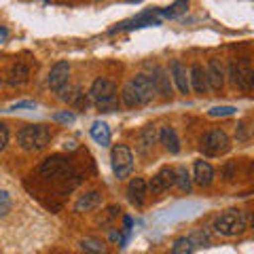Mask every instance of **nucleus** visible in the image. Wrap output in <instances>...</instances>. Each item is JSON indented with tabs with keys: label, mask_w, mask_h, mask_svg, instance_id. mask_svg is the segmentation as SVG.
I'll return each instance as SVG.
<instances>
[{
	"label": "nucleus",
	"mask_w": 254,
	"mask_h": 254,
	"mask_svg": "<svg viewBox=\"0 0 254 254\" xmlns=\"http://www.w3.org/2000/svg\"><path fill=\"white\" fill-rule=\"evenodd\" d=\"M246 229H248V218L242 210H225L214 220V231L222 237L242 235Z\"/></svg>",
	"instance_id": "f257e3e1"
},
{
	"label": "nucleus",
	"mask_w": 254,
	"mask_h": 254,
	"mask_svg": "<svg viewBox=\"0 0 254 254\" xmlns=\"http://www.w3.org/2000/svg\"><path fill=\"white\" fill-rule=\"evenodd\" d=\"M51 140V131L47 125H26L21 127L17 142L23 150H43Z\"/></svg>",
	"instance_id": "f03ea898"
},
{
	"label": "nucleus",
	"mask_w": 254,
	"mask_h": 254,
	"mask_svg": "<svg viewBox=\"0 0 254 254\" xmlns=\"http://www.w3.org/2000/svg\"><path fill=\"white\" fill-rule=\"evenodd\" d=\"M229 148H231V140H229L227 131L210 129V131H205L201 136V150L205 155L218 157V155H225Z\"/></svg>",
	"instance_id": "7ed1b4c3"
},
{
	"label": "nucleus",
	"mask_w": 254,
	"mask_h": 254,
	"mask_svg": "<svg viewBox=\"0 0 254 254\" xmlns=\"http://www.w3.org/2000/svg\"><path fill=\"white\" fill-rule=\"evenodd\" d=\"M110 165H113V172L117 178H127L133 170V155L129 146L125 144H115L110 150Z\"/></svg>",
	"instance_id": "20e7f679"
},
{
	"label": "nucleus",
	"mask_w": 254,
	"mask_h": 254,
	"mask_svg": "<svg viewBox=\"0 0 254 254\" xmlns=\"http://www.w3.org/2000/svg\"><path fill=\"white\" fill-rule=\"evenodd\" d=\"M70 172H72V165L62 155H51L41 163V174L45 178H62V176H68Z\"/></svg>",
	"instance_id": "39448f33"
},
{
	"label": "nucleus",
	"mask_w": 254,
	"mask_h": 254,
	"mask_svg": "<svg viewBox=\"0 0 254 254\" xmlns=\"http://www.w3.org/2000/svg\"><path fill=\"white\" fill-rule=\"evenodd\" d=\"M89 95L95 104H104V102H110V100H117V85L110 81V78H95L91 89H89Z\"/></svg>",
	"instance_id": "423d86ee"
},
{
	"label": "nucleus",
	"mask_w": 254,
	"mask_h": 254,
	"mask_svg": "<svg viewBox=\"0 0 254 254\" xmlns=\"http://www.w3.org/2000/svg\"><path fill=\"white\" fill-rule=\"evenodd\" d=\"M252 78H254V72H252V66L248 60H242V62H233L231 64V81L240 87V89L248 91L252 87Z\"/></svg>",
	"instance_id": "0eeeda50"
},
{
	"label": "nucleus",
	"mask_w": 254,
	"mask_h": 254,
	"mask_svg": "<svg viewBox=\"0 0 254 254\" xmlns=\"http://www.w3.org/2000/svg\"><path fill=\"white\" fill-rule=\"evenodd\" d=\"M68 78H70V64L68 62H55L49 70L47 83H49L51 91L58 93L60 89H64V87L68 85Z\"/></svg>",
	"instance_id": "6e6552de"
},
{
	"label": "nucleus",
	"mask_w": 254,
	"mask_h": 254,
	"mask_svg": "<svg viewBox=\"0 0 254 254\" xmlns=\"http://www.w3.org/2000/svg\"><path fill=\"white\" fill-rule=\"evenodd\" d=\"M174 185H176V172H174L172 168H161L153 176V180L146 182V189H150V193L157 195V193H163V190H168Z\"/></svg>",
	"instance_id": "1a4fd4ad"
},
{
	"label": "nucleus",
	"mask_w": 254,
	"mask_h": 254,
	"mask_svg": "<svg viewBox=\"0 0 254 254\" xmlns=\"http://www.w3.org/2000/svg\"><path fill=\"white\" fill-rule=\"evenodd\" d=\"M131 87L136 89V93H138V98H140V102H142V106L144 104H148V102H153V98H155V85H153V81H150V76H146V74H136L131 78Z\"/></svg>",
	"instance_id": "9d476101"
},
{
	"label": "nucleus",
	"mask_w": 254,
	"mask_h": 254,
	"mask_svg": "<svg viewBox=\"0 0 254 254\" xmlns=\"http://www.w3.org/2000/svg\"><path fill=\"white\" fill-rule=\"evenodd\" d=\"M153 85H155V91L161 93L163 98H170L172 95V78L168 74V70L161 68V66H155L153 68Z\"/></svg>",
	"instance_id": "9b49d317"
},
{
	"label": "nucleus",
	"mask_w": 254,
	"mask_h": 254,
	"mask_svg": "<svg viewBox=\"0 0 254 254\" xmlns=\"http://www.w3.org/2000/svg\"><path fill=\"white\" fill-rule=\"evenodd\" d=\"M157 138H159V142L163 144V148L170 150L172 155L180 153V140H178V133H176V129H174V127L163 125L161 129L157 131Z\"/></svg>",
	"instance_id": "f8f14e48"
},
{
	"label": "nucleus",
	"mask_w": 254,
	"mask_h": 254,
	"mask_svg": "<svg viewBox=\"0 0 254 254\" xmlns=\"http://www.w3.org/2000/svg\"><path fill=\"white\" fill-rule=\"evenodd\" d=\"M174 83H176V87L180 89V93H189L190 91V85H189V74H187V68L182 66L180 60H172L170 64V72H168Z\"/></svg>",
	"instance_id": "ddd939ff"
},
{
	"label": "nucleus",
	"mask_w": 254,
	"mask_h": 254,
	"mask_svg": "<svg viewBox=\"0 0 254 254\" xmlns=\"http://www.w3.org/2000/svg\"><path fill=\"white\" fill-rule=\"evenodd\" d=\"M205 78H208V87L214 91H220L222 85H225V72H222V66L218 60H210L208 68H205Z\"/></svg>",
	"instance_id": "4468645a"
},
{
	"label": "nucleus",
	"mask_w": 254,
	"mask_h": 254,
	"mask_svg": "<svg viewBox=\"0 0 254 254\" xmlns=\"http://www.w3.org/2000/svg\"><path fill=\"white\" fill-rule=\"evenodd\" d=\"M146 180L144 178H131L129 185H127V197L133 205H142L144 203V197H146Z\"/></svg>",
	"instance_id": "2eb2a0df"
},
{
	"label": "nucleus",
	"mask_w": 254,
	"mask_h": 254,
	"mask_svg": "<svg viewBox=\"0 0 254 254\" xmlns=\"http://www.w3.org/2000/svg\"><path fill=\"white\" fill-rule=\"evenodd\" d=\"M189 85L193 87V89L197 91V93H208V78H205V70H203V66H199V64H193L190 66V72H189Z\"/></svg>",
	"instance_id": "dca6fc26"
},
{
	"label": "nucleus",
	"mask_w": 254,
	"mask_h": 254,
	"mask_svg": "<svg viewBox=\"0 0 254 254\" xmlns=\"http://www.w3.org/2000/svg\"><path fill=\"white\" fill-rule=\"evenodd\" d=\"M28 81H30V68H28L23 62H15L13 66L9 68V74H6V83L13 85V87H19V85H26Z\"/></svg>",
	"instance_id": "f3484780"
},
{
	"label": "nucleus",
	"mask_w": 254,
	"mask_h": 254,
	"mask_svg": "<svg viewBox=\"0 0 254 254\" xmlns=\"http://www.w3.org/2000/svg\"><path fill=\"white\" fill-rule=\"evenodd\" d=\"M102 203V195L100 190H87L85 195H81L74 203V212H89V210H95L98 205Z\"/></svg>",
	"instance_id": "a211bd4d"
},
{
	"label": "nucleus",
	"mask_w": 254,
	"mask_h": 254,
	"mask_svg": "<svg viewBox=\"0 0 254 254\" xmlns=\"http://www.w3.org/2000/svg\"><path fill=\"white\" fill-rule=\"evenodd\" d=\"M195 182L199 187H210L212 185V180H214V168L208 163V161H203V159H199V161H195Z\"/></svg>",
	"instance_id": "6ab92c4d"
},
{
	"label": "nucleus",
	"mask_w": 254,
	"mask_h": 254,
	"mask_svg": "<svg viewBox=\"0 0 254 254\" xmlns=\"http://www.w3.org/2000/svg\"><path fill=\"white\" fill-rule=\"evenodd\" d=\"M89 133L100 146H108L110 144V127L104 121H93L91 127H89Z\"/></svg>",
	"instance_id": "aec40b11"
},
{
	"label": "nucleus",
	"mask_w": 254,
	"mask_h": 254,
	"mask_svg": "<svg viewBox=\"0 0 254 254\" xmlns=\"http://www.w3.org/2000/svg\"><path fill=\"white\" fill-rule=\"evenodd\" d=\"M195 240H190V237H178V240H174L172 244V254H193L195 252Z\"/></svg>",
	"instance_id": "412c9836"
},
{
	"label": "nucleus",
	"mask_w": 254,
	"mask_h": 254,
	"mask_svg": "<svg viewBox=\"0 0 254 254\" xmlns=\"http://www.w3.org/2000/svg\"><path fill=\"white\" fill-rule=\"evenodd\" d=\"M157 142V129L153 125H146L144 129L140 131V138H138V144H140V150H148Z\"/></svg>",
	"instance_id": "4be33fe9"
},
{
	"label": "nucleus",
	"mask_w": 254,
	"mask_h": 254,
	"mask_svg": "<svg viewBox=\"0 0 254 254\" xmlns=\"http://www.w3.org/2000/svg\"><path fill=\"white\" fill-rule=\"evenodd\" d=\"M121 100H123V104H125L127 108L142 106V102H140V98H138V93H136V89L131 87V83H129V81H127V83H125V87H123V91H121Z\"/></svg>",
	"instance_id": "5701e85b"
},
{
	"label": "nucleus",
	"mask_w": 254,
	"mask_h": 254,
	"mask_svg": "<svg viewBox=\"0 0 254 254\" xmlns=\"http://www.w3.org/2000/svg\"><path fill=\"white\" fill-rule=\"evenodd\" d=\"M78 248L83 252H89V254H104L106 252L104 244L100 240H95V237H85V240H81L78 242Z\"/></svg>",
	"instance_id": "b1692460"
},
{
	"label": "nucleus",
	"mask_w": 254,
	"mask_h": 254,
	"mask_svg": "<svg viewBox=\"0 0 254 254\" xmlns=\"http://www.w3.org/2000/svg\"><path fill=\"white\" fill-rule=\"evenodd\" d=\"M174 172H176V185H178V189L185 190V193H189V190H190V176H189L187 168H185V165H180V168L174 170Z\"/></svg>",
	"instance_id": "393cba45"
},
{
	"label": "nucleus",
	"mask_w": 254,
	"mask_h": 254,
	"mask_svg": "<svg viewBox=\"0 0 254 254\" xmlns=\"http://www.w3.org/2000/svg\"><path fill=\"white\" fill-rule=\"evenodd\" d=\"M235 138L237 142H248L250 140V127H248V121H240L235 127Z\"/></svg>",
	"instance_id": "a878e982"
},
{
	"label": "nucleus",
	"mask_w": 254,
	"mask_h": 254,
	"mask_svg": "<svg viewBox=\"0 0 254 254\" xmlns=\"http://www.w3.org/2000/svg\"><path fill=\"white\" fill-rule=\"evenodd\" d=\"M235 106H214V108H210L208 110V115L210 117H231V115H235Z\"/></svg>",
	"instance_id": "bb28decb"
},
{
	"label": "nucleus",
	"mask_w": 254,
	"mask_h": 254,
	"mask_svg": "<svg viewBox=\"0 0 254 254\" xmlns=\"http://www.w3.org/2000/svg\"><path fill=\"white\" fill-rule=\"evenodd\" d=\"M9 210H11V197H9V193H6V190L0 189V218L6 216V214H9Z\"/></svg>",
	"instance_id": "cd10ccee"
},
{
	"label": "nucleus",
	"mask_w": 254,
	"mask_h": 254,
	"mask_svg": "<svg viewBox=\"0 0 254 254\" xmlns=\"http://www.w3.org/2000/svg\"><path fill=\"white\" fill-rule=\"evenodd\" d=\"M187 9H189V4H187V2H176V4H172L170 9H161L159 13L165 15V17H174V15H178V13L187 11Z\"/></svg>",
	"instance_id": "c85d7f7f"
},
{
	"label": "nucleus",
	"mask_w": 254,
	"mask_h": 254,
	"mask_svg": "<svg viewBox=\"0 0 254 254\" xmlns=\"http://www.w3.org/2000/svg\"><path fill=\"white\" fill-rule=\"evenodd\" d=\"M6 144H9V127H6V123L0 121V153L6 148Z\"/></svg>",
	"instance_id": "c756f323"
},
{
	"label": "nucleus",
	"mask_w": 254,
	"mask_h": 254,
	"mask_svg": "<svg viewBox=\"0 0 254 254\" xmlns=\"http://www.w3.org/2000/svg\"><path fill=\"white\" fill-rule=\"evenodd\" d=\"M53 119H55V121H62V123H72L74 121V113H70V110H64V113H55Z\"/></svg>",
	"instance_id": "7c9ffc66"
},
{
	"label": "nucleus",
	"mask_w": 254,
	"mask_h": 254,
	"mask_svg": "<svg viewBox=\"0 0 254 254\" xmlns=\"http://www.w3.org/2000/svg\"><path fill=\"white\" fill-rule=\"evenodd\" d=\"M23 108H36V102L32 100H21V102H15L11 106V110H23Z\"/></svg>",
	"instance_id": "2f4dec72"
},
{
	"label": "nucleus",
	"mask_w": 254,
	"mask_h": 254,
	"mask_svg": "<svg viewBox=\"0 0 254 254\" xmlns=\"http://www.w3.org/2000/svg\"><path fill=\"white\" fill-rule=\"evenodd\" d=\"M64 148H66V150H68V148L74 150V148H76V142H74V140H66V142H64Z\"/></svg>",
	"instance_id": "473e14b6"
},
{
	"label": "nucleus",
	"mask_w": 254,
	"mask_h": 254,
	"mask_svg": "<svg viewBox=\"0 0 254 254\" xmlns=\"http://www.w3.org/2000/svg\"><path fill=\"white\" fill-rule=\"evenodd\" d=\"M6 38H9V32L6 28H0V43H6Z\"/></svg>",
	"instance_id": "72a5a7b5"
},
{
	"label": "nucleus",
	"mask_w": 254,
	"mask_h": 254,
	"mask_svg": "<svg viewBox=\"0 0 254 254\" xmlns=\"http://www.w3.org/2000/svg\"><path fill=\"white\" fill-rule=\"evenodd\" d=\"M0 83H2V78H0Z\"/></svg>",
	"instance_id": "f704fd0d"
}]
</instances>
